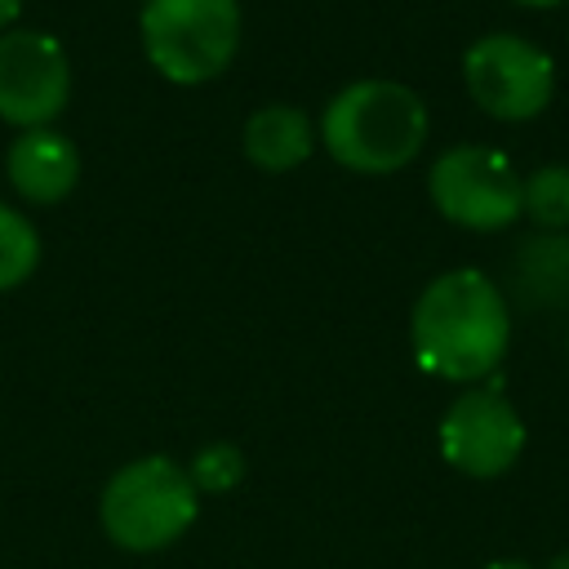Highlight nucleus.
Masks as SVG:
<instances>
[{
  "mask_svg": "<svg viewBox=\"0 0 569 569\" xmlns=\"http://www.w3.org/2000/svg\"><path fill=\"white\" fill-rule=\"evenodd\" d=\"M409 342L422 373L445 382H480L507 356L511 307L485 271L453 267L418 293Z\"/></svg>",
  "mask_w": 569,
  "mask_h": 569,
  "instance_id": "1",
  "label": "nucleus"
},
{
  "mask_svg": "<svg viewBox=\"0 0 569 569\" xmlns=\"http://www.w3.org/2000/svg\"><path fill=\"white\" fill-rule=\"evenodd\" d=\"M427 102L400 80H356L320 116L325 151L351 173H396L427 142Z\"/></svg>",
  "mask_w": 569,
  "mask_h": 569,
  "instance_id": "2",
  "label": "nucleus"
},
{
  "mask_svg": "<svg viewBox=\"0 0 569 569\" xmlns=\"http://www.w3.org/2000/svg\"><path fill=\"white\" fill-rule=\"evenodd\" d=\"M196 511H200V489L164 453L124 462L98 498L102 533L120 551H138V556L178 542L196 525Z\"/></svg>",
  "mask_w": 569,
  "mask_h": 569,
  "instance_id": "3",
  "label": "nucleus"
},
{
  "mask_svg": "<svg viewBox=\"0 0 569 569\" xmlns=\"http://www.w3.org/2000/svg\"><path fill=\"white\" fill-rule=\"evenodd\" d=\"M151 67L173 84H204L222 76L240 49L236 0H147L138 13Z\"/></svg>",
  "mask_w": 569,
  "mask_h": 569,
  "instance_id": "4",
  "label": "nucleus"
},
{
  "mask_svg": "<svg viewBox=\"0 0 569 569\" xmlns=\"http://www.w3.org/2000/svg\"><path fill=\"white\" fill-rule=\"evenodd\" d=\"M520 173L498 147L462 142L431 160L427 196L440 218L467 231H507L520 218Z\"/></svg>",
  "mask_w": 569,
  "mask_h": 569,
  "instance_id": "5",
  "label": "nucleus"
},
{
  "mask_svg": "<svg viewBox=\"0 0 569 569\" xmlns=\"http://www.w3.org/2000/svg\"><path fill=\"white\" fill-rule=\"evenodd\" d=\"M462 80L471 102L493 120H533L556 93V62L525 36L493 31L462 53Z\"/></svg>",
  "mask_w": 569,
  "mask_h": 569,
  "instance_id": "6",
  "label": "nucleus"
},
{
  "mask_svg": "<svg viewBox=\"0 0 569 569\" xmlns=\"http://www.w3.org/2000/svg\"><path fill=\"white\" fill-rule=\"evenodd\" d=\"M525 449V422L498 382L462 391L440 418V453L471 480L502 476Z\"/></svg>",
  "mask_w": 569,
  "mask_h": 569,
  "instance_id": "7",
  "label": "nucleus"
},
{
  "mask_svg": "<svg viewBox=\"0 0 569 569\" xmlns=\"http://www.w3.org/2000/svg\"><path fill=\"white\" fill-rule=\"evenodd\" d=\"M71 102L67 49L44 31L0 36V120L13 129H49Z\"/></svg>",
  "mask_w": 569,
  "mask_h": 569,
  "instance_id": "8",
  "label": "nucleus"
},
{
  "mask_svg": "<svg viewBox=\"0 0 569 569\" xmlns=\"http://www.w3.org/2000/svg\"><path fill=\"white\" fill-rule=\"evenodd\" d=\"M4 173L22 200L58 204L62 196H71V187L80 178V151L53 124L49 129H22L4 156Z\"/></svg>",
  "mask_w": 569,
  "mask_h": 569,
  "instance_id": "9",
  "label": "nucleus"
},
{
  "mask_svg": "<svg viewBox=\"0 0 569 569\" xmlns=\"http://www.w3.org/2000/svg\"><path fill=\"white\" fill-rule=\"evenodd\" d=\"M240 147H244L249 164H258L267 173H289L302 160H311V151H316V124H311L307 111L284 107V102H271V107H262V111H253L244 120Z\"/></svg>",
  "mask_w": 569,
  "mask_h": 569,
  "instance_id": "10",
  "label": "nucleus"
},
{
  "mask_svg": "<svg viewBox=\"0 0 569 569\" xmlns=\"http://www.w3.org/2000/svg\"><path fill=\"white\" fill-rule=\"evenodd\" d=\"M511 289L525 307H569V236H529L511 258Z\"/></svg>",
  "mask_w": 569,
  "mask_h": 569,
  "instance_id": "11",
  "label": "nucleus"
},
{
  "mask_svg": "<svg viewBox=\"0 0 569 569\" xmlns=\"http://www.w3.org/2000/svg\"><path fill=\"white\" fill-rule=\"evenodd\" d=\"M520 213L542 231H569V164H542L520 182Z\"/></svg>",
  "mask_w": 569,
  "mask_h": 569,
  "instance_id": "12",
  "label": "nucleus"
},
{
  "mask_svg": "<svg viewBox=\"0 0 569 569\" xmlns=\"http://www.w3.org/2000/svg\"><path fill=\"white\" fill-rule=\"evenodd\" d=\"M36 262H40L36 227L18 209L0 204V289H18L36 271Z\"/></svg>",
  "mask_w": 569,
  "mask_h": 569,
  "instance_id": "13",
  "label": "nucleus"
},
{
  "mask_svg": "<svg viewBox=\"0 0 569 569\" xmlns=\"http://www.w3.org/2000/svg\"><path fill=\"white\" fill-rule=\"evenodd\" d=\"M191 485L196 489H204V493H227V489H236L240 480H244V453L236 449V445H204L200 453H196V462H191Z\"/></svg>",
  "mask_w": 569,
  "mask_h": 569,
  "instance_id": "14",
  "label": "nucleus"
},
{
  "mask_svg": "<svg viewBox=\"0 0 569 569\" xmlns=\"http://www.w3.org/2000/svg\"><path fill=\"white\" fill-rule=\"evenodd\" d=\"M18 13H22V0H0V36H4V27H9Z\"/></svg>",
  "mask_w": 569,
  "mask_h": 569,
  "instance_id": "15",
  "label": "nucleus"
},
{
  "mask_svg": "<svg viewBox=\"0 0 569 569\" xmlns=\"http://www.w3.org/2000/svg\"><path fill=\"white\" fill-rule=\"evenodd\" d=\"M485 569H533V565H525V560H489Z\"/></svg>",
  "mask_w": 569,
  "mask_h": 569,
  "instance_id": "16",
  "label": "nucleus"
},
{
  "mask_svg": "<svg viewBox=\"0 0 569 569\" xmlns=\"http://www.w3.org/2000/svg\"><path fill=\"white\" fill-rule=\"evenodd\" d=\"M547 569H569V551H560V556H551V565Z\"/></svg>",
  "mask_w": 569,
  "mask_h": 569,
  "instance_id": "17",
  "label": "nucleus"
},
{
  "mask_svg": "<svg viewBox=\"0 0 569 569\" xmlns=\"http://www.w3.org/2000/svg\"><path fill=\"white\" fill-rule=\"evenodd\" d=\"M516 4H529V9H551V4H560V0H516Z\"/></svg>",
  "mask_w": 569,
  "mask_h": 569,
  "instance_id": "18",
  "label": "nucleus"
}]
</instances>
